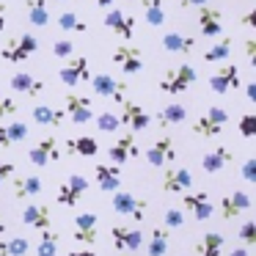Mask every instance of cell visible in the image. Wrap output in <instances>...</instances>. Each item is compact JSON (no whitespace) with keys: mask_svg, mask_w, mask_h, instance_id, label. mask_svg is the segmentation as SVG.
Segmentation results:
<instances>
[{"mask_svg":"<svg viewBox=\"0 0 256 256\" xmlns=\"http://www.w3.org/2000/svg\"><path fill=\"white\" fill-rule=\"evenodd\" d=\"M12 176H14V162L0 160V188H3V182H6V179H12Z\"/></svg>","mask_w":256,"mask_h":256,"instance_id":"7dc6e473","label":"cell"},{"mask_svg":"<svg viewBox=\"0 0 256 256\" xmlns=\"http://www.w3.org/2000/svg\"><path fill=\"white\" fill-rule=\"evenodd\" d=\"M188 122V108L179 105V102H174V105H166L157 110V124H160L162 130L168 127H176V124H184Z\"/></svg>","mask_w":256,"mask_h":256,"instance_id":"83f0119b","label":"cell"},{"mask_svg":"<svg viewBox=\"0 0 256 256\" xmlns=\"http://www.w3.org/2000/svg\"><path fill=\"white\" fill-rule=\"evenodd\" d=\"M204 3H210V0H179V8H198Z\"/></svg>","mask_w":256,"mask_h":256,"instance_id":"f907efd6","label":"cell"},{"mask_svg":"<svg viewBox=\"0 0 256 256\" xmlns=\"http://www.w3.org/2000/svg\"><path fill=\"white\" fill-rule=\"evenodd\" d=\"M226 124H228V113L223 110V108L212 105V108H206L193 124H190V132H193L196 138H218Z\"/></svg>","mask_w":256,"mask_h":256,"instance_id":"7a4b0ae2","label":"cell"},{"mask_svg":"<svg viewBox=\"0 0 256 256\" xmlns=\"http://www.w3.org/2000/svg\"><path fill=\"white\" fill-rule=\"evenodd\" d=\"M17 102L12 100V96L3 94V88H0V118H8V116H17Z\"/></svg>","mask_w":256,"mask_h":256,"instance_id":"ee69618b","label":"cell"},{"mask_svg":"<svg viewBox=\"0 0 256 256\" xmlns=\"http://www.w3.org/2000/svg\"><path fill=\"white\" fill-rule=\"evenodd\" d=\"M223 250V234L218 232H206L201 237V242L193 245V256H220Z\"/></svg>","mask_w":256,"mask_h":256,"instance_id":"4dcf8cb0","label":"cell"},{"mask_svg":"<svg viewBox=\"0 0 256 256\" xmlns=\"http://www.w3.org/2000/svg\"><path fill=\"white\" fill-rule=\"evenodd\" d=\"M6 228H8L6 226V218H3V212H0V234H6Z\"/></svg>","mask_w":256,"mask_h":256,"instance_id":"680465c9","label":"cell"},{"mask_svg":"<svg viewBox=\"0 0 256 256\" xmlns=\"http://www.w3.org/2000/svg\"><path fill=\"white\" fill-rule=\"evenodd\" d=\"M232 160H234L232 149H228V146H218V149L206 152V154L201 157V168H204L206 174H220L223 168L232 166Z\"/></svg>","mask_w":256,"mask_h":256,"instance_id":"d4e9b609","label":"cell"},{"mask_svg":"<svg viewBox=\"0 0 256 256\" xmlns=\"http://www.w3.org/2000/svg\"><path fill=\"white\" fill-rule=\"evenodd\" d=\"M140 154V146H138V135L130 130V132L118 135L116 140L110 144V149H108V157H110L113 166H124V162L135 160V157Z\"/></svg>","mask_w":256,"mask_h":256,"instance_id":"9c48e42d","label":"cell"},{"mask_svg":"<svg viewBox=\"0 0 256 256\" xmlns=\"http://www.w3.org/2000/svg\"><path fill=\"white\" fill-rule=\"evenodd\" d=\"M66 149H69V154H78V157H94V154H100V140L94 135H80V138L66 140Z\"/></svg>","mask_w":256,"mask_h":256,"instance_id":"f546056e","label":"cell"},{"mask_svg":"<svg viewBox=\"0 0 256 256\" xmlns=\"http://www.w3.org/2000/svg\"><path fill=\"white\" fill-rule=\"evenodd\" d=\"M190 184H193V171L190 168H168L166 174H162V193H174V196H182L190 190Z\"/></svg>","mask_w":256,"mask_h":256,"instance_id":"ffe728a7","label":"cell"},{"mask_svg":"<svg viewBox=\"0 0 256 256\" xmlns=\"http://www.w3.org/2000/svg\"><path fill=\"white\" fill-rule=\"evenodd\" d=\"M22 223L30 228H36V232H42V228H50L52 226V212L47 204H28L22 210Z\"/></svg>","mask_w":256,"mask_h":256,"instance_id":"cb8c5ba5","label":"cell"},{"mask_svg":"<svg viewBox=\"0 0 256 256\" xmlns=\"http://www.w3.org/2000/svg\"><path fill=\"white\" fill-rule=\"evenodd\" d=\"M196 47V39L188 34H179V30H168L162 36V50L166 52H179V56H190Z\"/></svg>","mask_w":256,"mask_h":256,"instance_id":"4316f807","label":"cell"},{"mask_svg":"<svg viewBox=\"0 0 256 256\" xmlns=\"http://www.w3.org/2000/svg\"><path fill=\"white\" fill-rule=\"evenodd\" d=\"M6 132H8V140H12V146H14V144H20V140L28 138V124L12 122V124H6Z\"/></svg>","mask_w":256,"mask_h":256,"instance_id":"7bdbcfd3","label":"cell"},{"mask_svg":"<svg viewBox=\"0 0 256 256\" xmlns=\"http://www.w3.org/2000/svg\"><path fill=\"white\" fill-rule=\"evenodd\" d=\"M196 22H198L201 36L215 39V36H220V30H223V12H220V8H215L212 3H204V6H198Z\"/></svg>","mask_w":256,"mask_h":256,"instance_id":"5bb4252c","label":"cell"},{"mask_svg":"<svg viewBox=\"0 0 256 256\" xmlns=\"http://www.w3.org/2000/svg\"><path fill=\"white\" fill-rule=\"evenodd\" d=\"M8 86H12L17 94H25V96H36L44 91V80L34 78L30 72H14L12 78H8Z\"/></svg>","mask_w":256,"mask_h":256,"instance_id":"484cf974","label":"cell"},{"mask_svg":"<svg viewBox=\"0 0 256 256\" xmlns=\"http://www.w3.org/2000/svg\"><path fill=\"white\" fill-rule=\"evenodd\" d=\"M176 157V149H174V138L171 132H162L160 138L154 140V144L146 149V162H149L152 168H162L168 166V162Z\"/></svg>","mask_w":256,"mask_h":256,"instance_id":"2e32d148","label":"cell"},{"mask_svg":"<svg viewBox=\"0 0 256 256\" xmlns=\"http://www.w3.org/2000/svg\"><path fill=\"white\" fill-rule=\"evenodd\" d=\"M232 44H234L232 36H223L220 42H215L212 47H206V50H204V61L206 64H223V61H228V56H232Z\"/></svg>","mask_w":256,"mask_h":256,"instance_id":"e575fe53","label":"cell"},{"mask_svg":"<svg viewBox=\"0 0 256 256\" xmlns=\"http://www.w3.org/2000/svg\"><path fill=\"white\" fill-rule=\"evenodd\" d=\"M110 58L124 74H140V69H144V50L138 44H124L122 42V44L113 47Z\"/></svg>","mask_w":256,"mask_h":256,"instance_id":"8992f818","label":"cell"},{"mask_svg":"<svg viewBox=\"0 0 256 256\" xmlns=\"http://www.w3.org/2000/svg\"><path fill=\"white\" fill-rule=\"evenodd\" d=\"M254 50H256V42L254 39H245V52H248V58H254Z\"/></svg>","mask_w":256,"mask_h":256,"instance_id":"11a10c76","label":"cell"},{"mask_svg":"<svg viewBox=\"0 0 256 256\" xmlns=\"http://www.w3.org/2000/svg\"><path fill=\"white\" fill-rule=\"evenodd\" d=\"M242 25L245 28H256V8H250V12L242 14Z\"/></svg>","mask_w":256,"mask_h":256,"instance_id":"c3c4849f","label":"cell"},{"mask_svg":"<svg viewBox=\"0 0 256 256\" xmlns=\"http://www.w3.org/2000/svg\"><path fill=\"white\" fill-rule=\"evenodd\" d=\"M28 160L34 162L36 168H44V166H50V162H58V160H61V146H58V138L52 132L42 135V138L36 140V146L28 152Z\"/></svg>","mask_w":256,"mask_h":256,"instance_id":"52a82bcc","label":"cell"},{"mask_svg":"<svg viewBox=\"0 0 256 256\" xmlns=\"http://www.w3.org/2000/svg\"><path fill=\"white\" fill-rule=\"evenodd\" d=\"M94 176L100 184L102 193H113V190L122 188V166H108V162H96L94 166Z\"/></svg>","mask_w":256,"mask_h":256,"instance_id":"7402d4cb","label":"cell"},{"mask_svg":"<svg viewBox=\"0 0 256 256\" xmlns=\"http://www.w3.org/2000/svg\"><path fill=\"white\" fill-rule=\"evenodd\" d=\"M196 80H198L196 66H190V64H176V66H171L160 78L157 88H160L162 94H168V96H176V94H184V91L196 83Z\"/></svg>","mask_w":256,"mask_h":256,"instance_id":"6da1fadb","label":"cell"},{"mask_svg":"<svg viewBox=\"0 0 256 256\" xmlns=\"http://www.w3.org/2000/svg\"><path fill=\"white\" fill-rule=\"evenodd\" d=\"M64 113H66V118H72L74 124H88L91 118H94L91 100L83 94H74V91H69L66 100H64Z\"/></svg>","mask_w":256,"mask_h":256,"instance_id":"9a60e30c","label":"cell"},{"mask_svg":"<svg viewBox=\"0 0 256 256\" xmlns=\"http://www.w3.org/2000/svg\"><path fill=\"white\" fill-rule=\"evenodd\" d=\"M245 94H248L250 102H256V83H248V86H245Z\"/></svg>","mask_w":256,"mask_h":256,"instance_id":"db71d44e","label":"cell"},{"mask_svg":"<svg viewBox=\"0 0 256 256\" xmlns=\"http://www.w3.org/2000/svg\"><path fill=\"white\" fill-rule=\"evenodd\" d=\"M140 6H144V14H146V22L152 28H160L166 22L168 12H166V3L162 0H140Z\"/></svg>","mask_w":256,"mask_h":256,"instance_id":"d590c367","label":"cell"},{"mask_svg":"<svg viewBox=\"0 0 256 256\" xmlns=\"http://www.w3.org/2000/svg\"><path fill=\"white\" fill-rule=\"evenodd\" d=\"M28 254H30V240L25 237L0 240V256H28Z\"/></svg>","mask_w":256,"mask_h":256,"instance_id":"8d00e7d4","label":"cell"},{"mask_svg":"<svg viewBox=\"0 0 256 256\" xmlns=\"http://www.w3.org/2000/svg\"><path fill=\"white\" fill-rule=\"evenodd\" d=\"M110 206L116 215L122 218H132V220H144L146 218V210H149V204H146V198H138L135 193H130V190H113V198H110Z\"/></svg>","mask_w":256,"mask_h":256,"instance_id":"277c9868","label":"cell"},{"mask_svg":"<svg viewBox=\"0 0 256 256\" xmlns=\"http://www.w3.org/2000/svg\"><path fill=\"white\" fill-rule=\"evenodd\" d=\"M86 190H88V179H86L83 174H69V176L58 184L56 198H58V204H61V206H74Z\"/></svg>","mask_w":256,"mask_h":256,"instance_id":"8fae6325","label":"cell"},{"mask_svg":"<svg viewBox=\"0 0 256 256\" xmlns=\"http://www.w3.org/2000/svg\"><path fill=\"white\" fill-rule=\"evenodd\" d=\"M237 127H240V135H242V138H254L256 135V113H242Z\"/></svg>","mask_w":256,"mask_h":256,"instance_id":"b9f144b4","label":"cell"},{"mask_svg":"<svg viewBox=\"0 0 256 256\" xmlns=\"http://www.w3.org/2000/svg\"><path fill=\"white\" fill-rule=\"evenodd\" d=\"M102 25H105L110 34L122 36L124 42H130L135 36V17L132 14H124L122 8H110V12L105 14V20H102Z\"/></svg>","mask_w":256,"mask_h":256,"instance_id":"d6986e66","label":"cell"},{"mask_svg":"<svg viewBox=\"0 0 256 256\" xmlns=\"http://www.w3.org/2000/svg\"><path fill=\"white\" fill-rule=\"evenodd\" d=\"M210 88L215 94H228L232 88H240V66L223 61V66H218L210 74Z\"/></svg>","mask_w":256,"mask_h":256,"instance_id":"ac0fdd59","label":"cell"},{"mask_svg":"<svg viewBox=\"0 0 256 256\" xmlns=\"http://www.w3.org/2000/svg\"><path fill=\"white\" fill-rule=\"evenodd\" d=\"M0 149H12V140H8L6 124H0Z\"/></svg>","mask_w":256,"mask_h":256,"instance_id":"681fc988","label":"cell"},{"mask_svg":"<svg viewBox=\"0 0 256 256\" xmlns=\"http://www.w3.org/2000/svg\"><path fill=\"white\" fill-rule=\"evenodd\" d=\"M52 56H56V58H69V56H74V42H69V39L56 42V44H52Z\"/></svg>","mask_w":256,"mask_h":256,"instance_id":"f6af8a7d","label":"cell"},{"mask_svg":"<svg viewBox=\"0 0 256 256\" xmlns=\"http://www.w3.org/2000/svg\"><path fill=\"white\" fill-rule=\"evenodd\" d=\"M72 240L80 245H94L100 240V218L94 212H80L74 218V228H72Z\"/></svg>","mask_w":256,"mask_h":256,"instance_id":"7c38bea8","label":"cell"},{"mask_svg":"<svg viewBox=\"0 0 256 256\" xmlns=\"http://www.w3.org/2000/svg\"><path fill=\"white\" fill-rule=\"evenodd\" d=\"M91 88H94V94L96 96H105V100H110V102H124L127 100V88L130 86L127 83H122V80H116L113 74H108V72H100V74H91Z\"/></svg>","mask_w":256,"mask_h":256,"instance_id":"5b68a950","label":"cell"},{"mask_svg":"<svg viewBox=\"0 0 256 256\" xmlns=\"http://www.w3.org/2000/svg\"><path fill=\"white\" fill-rule=\"evenodd\" d=\"M94 3H96V6H100V8H110L113 3H116V0H94Z\"/></svg>","mask_w":256,"mask_h":256,"instance_id":"6f0895ef","label":"cell"},{"mask_svg":"<svg viewBox=\"0 0 256 256\" xmlns=\"http://www.w3.org/2000/svg\"><path fill=\"white\" fill-rule=\"evenodd\" d=\"M94 122H96V127H100V132H105V135H110V132H116L122 124H118V113H113V110H102L100 116H94Z\"/></svg>","mask_w":256,"mask_h":256,"instance_id":"f35d334b","label":"cell"},{"mask_svg":"<svg viewBox=\"0 0 256 256\" xmlns=\"http://www.w3.org/2000/svg\"><path fill=\"white\" fill-rule=\"evenodd\" d=\"M30 118H34L36 124H42V127H58V124H64L66 113L56 110V108H50V105H36L34 110H30Z\"/></svg>","mask_w":256,"mask_h":256,"instance_id":"1f68e13d","label":"cell"},{"mask_svg":"<svg viewBox=\"0 0 256 256\" xmlns=\"http://www.w3.org/2000/svg\"><path fill=\"white\" fill-rule=\"evenodd\" d=\"M39 52V39L34 34H22L17 39H8L0 47V58L6 64H25Z\"/></svg>","mask_w":256,"mask_h":256,"instance_id":"3957f363","label":"cell"},{"mask_svg":"<svg viewBox=\"0 0 256 256\" xmlns=\"http://www.w3.org/2000/svg\"><path fill=\"white\" fill-rule=\"evenodd\" d=\"M58 28H61V30H72V34H86V30H88V25L80 20V14L64 12V14H58Z\"/></svg>","mask_w":256,"mask_h":256,"instance_id":"74e56055","label":"cell"},{"mask_svg":"<svg viewBox=\"0 0 256 256\" xmlns=\"http://www.w3.org/2000/svg\"><path fill=\"white\" fill-rule=\"evenodd\" d=\"M250 196L245 193V190H234V193H228L226 198H220V218L223 220H237L242 212L250 210Z\"/></svg>","mask_w":256,"mask_h":256,"instance_id":"44dd1931","label":"cell"},{"mask_svg":"<svg viewBox=\"0 0 256 256\" xmlns=\"http://www.w3.org/2000/svg\"><path fill=\"white\" fill-rule=\"evenodd\" d=\"M110 240L116 250H138L144 245V232L138 226H124V223H116L110 226Z\"/></svg>","mask_w":256,"mask_h":256,"instance_id":"4fadbf2b","label":"cell"},{"mask_svg":"<svg viewBox=\"0 0 256 256\" xmlns=\"http://www.w3.org/2000/svg\"><path fill=\"white\" fill-rule=\"evenodd\" d=\"M118 105H122V113H118V124H122V127L132 130V132H144L152 124V116L146 113L144 105H138V102H132V100H124V102H118Z\"/></svg>","mask_w":256,"mask_h":256,"instance_id":"30bf717a","label":"cell"},{"mask_svg":"<svg viewBox=\"0 0 256 256\" xmlns=\"http://www.w3.org/2000/svg\"><path fill=\"white\" fill-rule=\"evenodd\" d=\"M58 242H61V237H58L56 228H42L39 232V242H36V256H58Z\"/></svg>","mask_w":256,"mask_h":256,"instance_id":"836d02e7","label":"cell"},{"mask_svg":"<svg viewBox=\"0 0 256 256\" xmlns=\"http://www.w3.org/2000/svg\"><path fill=\"white\" fill-rule=\"evenodd\" d=\"M12 193L17 201H28L42 193V179L39 176H25V174H14L12 176Z\"/></svg>","mask_w":256,"mask_h":256,"instance_id":"603a6c76","label":"cell"},{"mask_svg":"<svg viewBox=\"0 0 256 256\" xmlns=\"http://www.w3.org/2000/svg\"><path fill=\"white\" fill-rule=\"evenodd\" d=\"M171 228L166 226H154L149 232V242H146V256H166L168 245H171V237H168Z\"/></svg>","mask_w":256,"mask_h":256,"instance_id":"f1b7e54d","label":"cell"},{"mask_svg":"<svg viewBox=\"0 0 256 256\" xmlns=\"http://www.w3.org/2000/svg\"><path fill=\"white\" fill-rule=\"evenodd\" d=\"M66 256H96V250H91V248H78V250H69Z\"/></svg>","mask_w":256,"mask_h":256,"instance_id":"f5cc1de1","label":"cell"},{"mask_svg":"<svg viewBox=\"0 0 256 256\" xmlns=\"http://www.w3.org/2000/svg\"><path fill=\"white\" fill-rule=\"evenodd\" d=\"M58 80L69 88H78L80 83H88L91 80V69H88V58L86 56H69L66 66L58 69Z\"/></svg>","mask_w":256,"mask_h":256,"instance_id":"ba28073f","label":"cell"},{"mask_svg":"<svg viewBox=\"0 0 256 256\" xmlns=\"http://www.w3.org/2000/svg\"><path fill=\"white\" fill-rule=\"evenodd\" d=\"M58 3H64V0H58Z\"/></svg>","mask_w":256,"mask_h":256,"instance_id":"91938a15","label":"cell"},{"mask_svg":"<svg viewBox=\"0 0 256 256\" xmlns=\"http://www.w3.org/2000/svg\"><path fill=\"white\" fill-rule=\"evenodd\" d=\"M6 12H8L6 0H0V34H3V28H6Z\"/></svg>","mask_w":256,"mask_h":256,"instance_id":"816d5d0a","label":"cell"},{"mask_svg":"<svg viewBox=\"0 0 256 256\" xmlns=\"http://www.w3.org/2000/svg\"><path fill=\"white\" fill-rule=\"evenodd\" d=\"M184 220H188V215H184V210H166L162 212V226L166 228H182Z\"/></svg>","mask_w":256,"mask_h":256,"instance_id":"ab89813d","label":"cell"},{"mask_svg":"<svg viewBox=\"0 0 256 256\" xmlns=\"http://www.w3.org/2000/svg\"><path fill=\"white\" fill-rule=\"evenodd\" d=\"M182 210L190 212L196 220H210L215 206H212V198L206 190H198V193H190L188 190V193H182Z\"/></svg>","mask_w":256,"mask_h":256,"instance_id":"e0dca14e","label":"cell"},{"mask_svg":"<svg viewBox=\"0 0 256 256\" xmlns=\"http://www.w3.org/2000/svg\"><path fill=\"white\" fill-rule=\"evenodd\" d=\"M25 12H28V22L36 28H44L50 22V8L47 0H25Z\"/></svg>","mask_w":256,"mask_h":256,"instance_id":"d6a6232c","label":"cell"},{"mask_svg":"<svg viewBox=\"0 0 256 256\" xmlns=\"http://www.w3.org/2000/svg\"><path fill=\"white\" fill-rule=\"evenodd\" d=\"M242 176L248 179V182H256V160L254 157H248V160L242 162Z\"/></svg>","mask_w":256,"mask_h":256,"instance_id":"bcb514c9","label":"cell"},{"mask_svg":"<svg viewBox=\"0 0 256 256\" xmlns=\"http://www.w3.org/2000/svg\"><path fill=\"white\" fill-rule=\"evenodd\" d=\"M237 237H240V242H242L245 248L256 245V223L254 220H242L240 228H237Z\"/></svg>","mask_w":256,"mask_h":256,"instance_id":"60d3db41","label":"cell"},{"mask_svg":"<svg viewBox=\"0 0 256 256\" xmlns=\"http://www.w3.org/2000/svg\"><path fill=\"white\" fill-rule=\"evenodd\" d=\"M228 256H250V254H248V248H245V245H240V248H234Z\"/></svg>","mask_w":256,"mask_h":256,"instance_id":"9f6ffc18","label":"cell"}]
</instances>
